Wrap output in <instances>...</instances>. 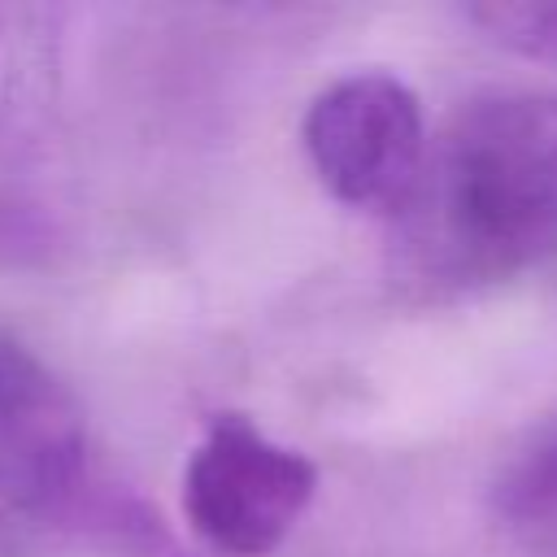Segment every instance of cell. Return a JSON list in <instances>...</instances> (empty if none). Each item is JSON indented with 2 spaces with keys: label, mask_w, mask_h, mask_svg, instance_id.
Returning <instances> with one entry per match:
<instances>
[{
  "label": "cell",
  "mask_w": 557,
  "mask_h": 557,
  "mask_svg": "<svg viewBox=\"0 0 557 557\" xmlns=\"http://www.w3.org/2000/svg\"><path fill=\"white\" fill-rule=\"evenodd\" d=\"M300 148L331 200L392 218L426 157L422 100L387 70L344 74L305 104Z\"/></svg>",
  "instance_id": "obj_3"
},
{
  "label": "cell",
  "mask_w": 557,
  "mask_h": 557,
  "mask_svg": "<svg viewBox=\"0 0 557 557\" xmlns=\"http://www.w3.org/2000/svg\"><path fill=\"white\" fill-rule=\"evenodd\" d=\"M461 13L487 44L557 65V0H479Z\"/></svg>",
  "instance_id": "obj_5"
},
{
  "label": "cell",
  "mask_w": 557,
  "mask_h": 557,
  "mask_svg": "<svg viewBox=\"0 0 557 557\" xmlns=\"http://www.w3.org/2000/svg\"><path fill=\"white\" fill-rule=\"evenodd\" d=\"M87 461V422L57 370L0 331V527L70 500Z\"/></svg>",
  "instance_id": "obj_4"
},
{
  "label": "cell",
  "mask_w": 557,
  "mask_h": 557,
  "mask_svg": "<svg viewBox=\"0 0 557 557\" xmlns=\"http://www.w3.org/2000/svg\"><path fill=\"white\" fill-rule=\"evenodd\" d=\"M557 252V91H487L426 139L392 213V287L448 305Z\"/></svg>",
  "instance_id": "obj_1"
},
{
  "label": "cell",
  "mask_w": 557,
  "mask_h": 557,
  "mask_svg": "<svg viewBox=\"0 0 557 557\" xmlns=\"http://www.w3.org/2000/svg\"><path fill=\"white\" fill-rule=\"evenodd\" d=\"M318 492V466L244 413H213L183 466V518L218 557H270Z\"/></svg>",
  "instance_id": "obj_2"
},
{
  "label": "cell",
  "mask_w": 557,
  "mask_h": 557,
  "mask_svg": "<svg viewBox=\"0 0 557 557\" xmlns=\"http://www.w3.org/2000/svg\"><path fill=\"white\" fill-rule=\"evenodd\" d=\"M496 509L509 518H540L557 509V431L531 444L496 483Z\"/></svg>",
  "instance_id": "obj_6"
}]
</instances>
